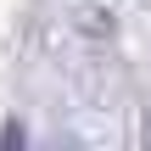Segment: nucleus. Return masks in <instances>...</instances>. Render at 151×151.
I'll use <instances>...</instances> for the list:
<instances>
[{
    "label": "nucleus",
    "instance_id": "f03ea898",
    "mask_svg": "<svg viewBox=\"0 0 151 151\" xmlns=\"http://www.w3.org/2000/svg\"><path fill=\"white\" fill-rule=\"evenodd\" d=\"M146 140H151V112H146Z\"/></svg>",
    "mask_w": 151,
    "mask_h": 151
},
{
    "label": "nucleus",
    "instance_id": "f257e3e1",
    "mask_svg": "<svg viewBox=\"0 0 151 151\" xmlns=\"http://www.w3.org/2000/svg\"><path fill=\"white\" fill-rule=\"evenodd\" d=\"M6 151H28L22 146V123H6Z\"/></svg>",
    "mask_w": 151,
    "mask_h": 151
}]
</instances>
